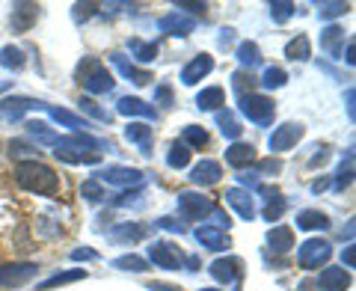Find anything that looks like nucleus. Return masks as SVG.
<instances>
[{
  "label": "nucleus",
  "mask_w": 356,
  "mask_h": 291,
  "mask_svg": "<svg viewBox=\"0 0 356 291\" xmlns=\"http://www.w3.org/2000/svg\"><path fill=\"white\" fill-rule=\"evenodd\" d=\"M39 18V6L36 3H15L13 15H9V27L13 33H27Z\"/></svg>",
  "instance_id": "ddd939ff"
},
{
  "label": "nucleus",
  "mask_w": 356,
  "mask_h": 291,
  "mask_svg": "<svg viewBox=\"0 0 356 291\" xmlns=\"http://www.w3.org/2000/svg\"><path fill=\"white\" fill-rule=\"evenodd\" d=\"M0 65H3V69H13V72L24 69V51L13 48V45H6V48L0 51Z\"/></svg>",
  "instance_id": "4c0bfd02"
},
{
  "label": "nucleus",
  "mask_w": 356,
  "mask_h": 291,
  "mask_svg": "<svg viewBox=\"0 0 356 291\" xmlns=\"http://www.w3.org/2000/svg\"><path fill=\"white\" fill-rule=\"evenodd\" d=\"M113 267L116 271H131V274H143V271H149V262L146 259H140V255H119V259H113Z\"/></svg>",
  "instance_id": "c9c22d12"
},
{
  "label": "nucleus",
  "mask_w": 356,
  "mask_h": 291,
  "mask_svg": "<svg viewBox=\"0 0 356 291\" xmlns=\"http://www.w3.org/2000/svg\"><path fill=\"white\" fill-rule=\"evenodd\" d=\"M241 113L250 122H255V125H270L273 116H276V104H273V98L250 93V95L241 98Z\"/></svg>",
  "instance_id": "39448f33"
},
{
  "label": "nucleus",
  "mask_w": 356,
  "mask_h": 291,
  "mask_svg": "<svg viewBox=\"0 0 356 291\" xmlns=\"http://www.w3.org/2000/svg\"><path fill=\"white\" fill-rule=\"evenodd\" d=\"M154 102H161L163 107H172V86L170 84H161L154 89Z\"/></svg>",
  "instance_id": "3c124183"
},
{
  "label": "nucleus",
  "mask_w": 356,
  "mask_h": 291,
  "mask_svg": "<svg viewBox=\"0 0 356 291\" xmlns=\"http://www.w3.org/2000/svg\"><path fill=\"white\" fill-rule=\"evenodd\" d=\"M95 9H98V3H74V18L77 21H86V18L95 15Z\"/></svg>",
  "instance_id": "603ef678"
},
{
  "label": "nucleus",
  "mask_w": 356,
  "mask_h": 291,
  "mask_svg": "<svg viewBox=\"0 0 356 291\" xmlns=\"http://www.w3.org/2000/svg\"><path fill=\"white\" fill-rule=\"evenodd\" d=\"M102 143L89 134H72V137H60L57 146H54V155L63 164H98L102 161Z\"/></svg>",
  "instance_id": "f03ea898"
},
{
  "label": "nucleus",
  "mask_w": 356,
  "mask_h": 291,
  "mask_svg": "<svg viewBox=\"0 0 356 291\" xmlns=\"http://www.w3.org/2000/svg\"><path fill=\"white\" fill-rule=\"evenodd\" d=\"M344 60H348V65H353V42H348V51H344Z\"/></svg>",
  "instance_id": "052dcab7"
},
{
  "label": "nucleus",
  "mask_w": 356,
  "mask_h": 291,
  "mask_svg": "<svg viewBox=\"0 0 356 291\" xmlns=\"http://www.w3.org/2000/svg\"><path fill=\"white\" fill-rule=\"evenodd\" d=\"M77 279H86V271H63V274H54L48 276L39 288H57V285H69V283H77Z\"/></svg>",
  "instance_id": "ea45409f"
},
{
  "label": "nucleus",
  "mask_w": 356,
  "mask_h": 291,
  "mask_svg": "<svg viewBox=\"0 0 356 291\" xmlns=\"http://www.w3.org/2000/svg\"><path fill=\"white\" fill-rule=\"evenodd\" d=\"M154 226H158V229H166V232H178V235L184 232L181 223L172 220V217H161V220H154Z\"/></svg>",
  "instance_id": "5fc2aeb1"
},
{
  "label": "nucleus",
  "mask_w": 356,
  "mask_h": 291,
  "mask_svg": "<svg viewBox=\"0 0 356 291\" xmlns=\"http://www.w3.org/2000/svg\"><path fill=\"white\" fill-rule=\"evenodd\" d=\"M33 152H36V149H33L30 143H24V140H13V143H9V155H15V158H27V161H33V158H30Z\"/></svg>",
  "instance_id": "8fccbe9b"
},
{
  "label": "nucleus",
  "mask_w": 356,
  "mask_h": 291,
  "mask_svg": "<svg viewBox=\"0 0 356 291\" xmlns=\"http://www.w3.org/2000/svg\"><path fill=\"white\" fill-rule=\"evenodd\" d=\"M110 60H113L116 69H119L122 74H125V77H131V81L137 84V86H146V84H152V81H154L149 69H140V65L128 63V60H125V54H110Z\"/></svg>",
  "instance_id": "6ab92c4d"
},
{
  "label": "nucleus",
  "mask_w": 356,
  "mask_h": 291,
  "mask_svg": "<svg viewBox=\"0 0 356 291\" xmlns=\"http://www.w3.org/2000/svg\"><path fill=\"white\" fill-rule=\"evenodd\" d=\"M166 164L172 166V170H184L187 164H191V149H187L184 143H172L170 146V152H166Z\"/></svg>",
  "instance_id": "473e14b6"
},
{
  "label": "nucleus",
  "mask_w": 356,
  "mask_h": 291,
  "mask_svg": "<svg viewBox=\"0 0 356 291\" xmlns=\"http://www.w3.org/2000/svg\"><path fill=\"white\" fill-rule=\"evenodd\" d=\"M226 102V93H222V86H205L202 93L196 95V107L199 110H220V104Z\"/></svg>",
  "instance_id": "cd10ccee"
},
{
  "label": "nucleus",
  "mask_w": 356,
  "mask_h": 291,
  "mask_svg": "<svg viewBox=\"0 0 356 291\" xmlns=\"http://www.w3.org/2000/svg\"><path fill=\"white\" fill-rule=\"evenodd\" d=\"M294 9L297 6L291 3V0H273L270 3V18L276 21V24H285V21L294 15Z\"/></svg>",
  "instance_id": "a19ab883"
},
{
  "label": "nucleus",
  "mask_w": 356,
  "mask_h": 291,
  "mask_svg": "<svg viewBox=\"0 0 356 291\" xmlns=\"http://www.w3.org/2000/svg\"><path fill=\"white\" fill-rule=\"evenodd\" d=\"M193 235H196V241L202 244L205 250H214V253H217V250H226V247H229V238H226V232H222V229H217L214 223H205V226H199Z\"/></svg>",
  "instance_id": "f3484780"
},
{
  "label": "nucleus",
  "mask_w": 356,
  "mask_h": 291,
  "mask_svg": "<svg viewBox=\"0 0 356 291\" xmlns=\"http://www.w3.org/2000/svg\"><path fill=\"white\" fill-rule=\"evenodd\" d=\"M15 182L27 190V194H39V196H54L60 190V175L42 161H21L15 166Z\"/></svg>",
  "instance_id": "f257e3e1"
},
{
  "label": "nucleus",
  "mask_w": 356,
  "mask_h": 291,
  "mask_svg": "<svg viewBox=\"0 0 356 291\" xmlns=\"http://www.w3.org/2000/svg\"><path fill=\"white\" fill-rule=\"evenodd\" d=\"M39 267L33 262H9L0 267V288H21L36 276Z\"/></svg>",
  "instance_id": "0eeeda50"
},
{
  "label": "nucleus",
  "mask_w": 356,
  "mask_h": 291,
  "mask_svg": "<svg viewBox=\"0 0 356 291\" xmlns=\"http://www.w3.org/2000/svg\"><path fill=\"white\" fill-rule=\"evenodd\" d=\"M348 116L353 119V89H348Z\"/></svg>",
  "instance_id": "680f3d73"
},
{
  "label": "nucleus",
  "mask_w": 356,
  "mask_h": 291,
  "mask_svg": "<svg viewBox=\"0 0 356 291\" xmlns=\"http://www.w3.org/2000/svg\"><path fill=\"white\" fill-rule=\"evenodd\" d=\"M125 140H128V143H134V146H140V149L149 155V146H152V128L146 125V122H128V128H125Z\"/></svg>",
  "instance_id": "bb28decb"
},
{
  "label": "nucleus",
  "mask_w": 356,
  "mask_h": 291,
  "mask_svg": "<svg viewBox=\"0 0 356 291\" xmlns=\"http://www.w3.org/2000/svg\"><path fill=\"white\" fill-rule=\"evenodd\" d=\"M77 107H81V113L92 116V119H98V122H110V113H107V110L98 107V104L92 102V98H81V102H77Z\"/></svg>",
  "instance_id": "37998d69"
},
{
  "label": "nucleus",
  "mask_w": 356,
  "mask_h": 291,
  "mask_svg": "<svg viewBox=\"0 0 356 291\" xmlns=\"http://www.w3.org/2000/svg\"><path fill=\"white\" fill-rule=\"evenodd\" d=\"M42 110H48V116L54 119V122H60V125H65V128H72L74 134H86V128H89V122L83 119V116H77V113H72V110H65V107H51V104H44L42 102Z\"/></svg>",
  "instance_id": "a211bd4d"
},
{
  "label": "nucleus",
  "mask_w": 356,
  "mask_h": 291,
  "mask_svg": "<svg viewBox=\"0 0 356 291\" xmlns=\"http://www.w3.org/2000/svg\"><path fill=\"white\" fill-rule=\"evenodd\" d=\"M297 229L303 232H321V229H330V217L324 211H315V208H306L297 214Z\"/></svg>",
  "instance_id": "b1692460"
},
{
  "label": "nucleus",
  "mask_w": 356,
  "mask_h": 291,
  "mask_svg": "<svg viewBox=\"0 0 356 291\" xmlns=\"http://www.w3.org/2000/svg\"><path fill=\"white\" fill-rule=\"evenodd\" d=\"M330 255H332L330 241H324V238H309V241L300 244L297 262H300V267H303V271H318L321 265L330 262Z\"/></svg>",
  "instance_id": "423d86ee"
},
{
  "label": "nucleus",
  "mask_w": 356,
  "mask_h": 291,
  "mask_svg": "<svg viewBox=\"0 0 356 291\" xmlns=\"http://www.w3.org/2000/svg\"><path fill=\"white\" fill-rule=\"evenodd\" d=\"M255 161V149L250 143H232L226 149V164L235 166V170H243V166H250Z\"/></svg>",
  "instance_id": "5701e85b"
},
{
  "label": "nucleus",
  "mask_w": 356,
  "mask_h": 291,
  "mask_svg": "<svg viewBox=\"0 0 356 291\" xmlns=\"http://www.w3.org/2000/svg\"><path fill=\"white\" fill-rule=\"evenodd\" d=\"M158 27L163 33H170V36H191V33L196 30V18L191 15H181V13H166L161 21H158Z\"/></svg>",
  "instance_id": "f8f14e48"
},
{
  "label": "nucleus",
  "mask_w": 356,
  "mask_h": 291,
  "mask_svg": "<svg viewBox=\"0 0 356 291\" xmlns=\"http://www.w3.org/2000/svg\"><path fill=\"white\" fill-rule=\"evenodd\" d=\"M285 214V199L282 196H276V199H270V203H267V208L261 211V217L267 220V223H276Z\"/></svg>",
  "instance_id": "c03bdc74"
},
{
  "label": "nucleus",
  "mask_w": 356,
  "mask_h": 291,
  "mask_svg": "<svg viewBox=\"0 0 356 291\" xmlns=\"http://www.w3.org/2000/svg\"><path fill=\"white\" fill-rule=\"evenodd\" d=\"M181 143L187 146V149H202V146L208 143V134H205V128H199V125H187L181 131Z\"/></svg>",
  "instance_id": "58836bf2"
},
{
  "label": "nucleus",
  "mask_w": 356,
  "mask_h": 291,
  "mask_svg": "<svg viewBox=\"0 0 356 291\" xmlns=\"http://www.w3.org/2000/svg\"><path fill=\"white\" fill-rule=\"evenodd\" d=\"M267 244H270L273 253H288L294 247V232L291 226H273L270 232H267Z\"/></svg>",
  "instance_id": "a878e982"
},
{
  "label": "nucleus",
  "mask_w": 356,
  "mask_h": 291,
  "mask_svg": "<svg viewBox=\"0 0 356 291\" xmlns=\"http://www.w3.org/2000/svg\"><path fill=\"white\" fill-rule=\"evenodd\" d=\"M95 182L104 184H116V187H131L143 182V173L134 170V166H107V170L95 173Z\"/></svg>",
  "instance_id": "9d476101"
},
{
  "label": "nucleus",
  "mask_w": 356,
  "mask_h": 291,
  "mask_svg": "<svg viewBox=\"0 0 356 291\" xmlns=\"http://www.w3.org/2000/svg\"><path fill=\"white\" fill-rule=\"evenodd\" d=\"M27 134H30L33 140L44 143V146H57V140H60V134L51 131L48 122H39V119H30V122H27Z\"/></svg>",
  "instance_id": "c756f323"
},
{
  "label": "nucleus",
  "mask_w": 356,
  "mask_h": 291,
  "mask_svg": "<svg viewBox=\"0 0 356 291\" xmlns=\"http://www.w3.org/2000/svg\"><path fill=\"white\" fill-rule=\"evenodd\" d=\"M202 291H220V288H202Z\"/></svg>",
  "instance_id": "e2e57ef3"
},
{
  "label": "nucleus",
  "mask_w": 356,
  "mask_h": 291,
  "mask_svg": "<svg viewBox=\"0 0 356 291\" xmlns=\"http://www.w3.org/2000/svg\"><path fill=\"white\" fill-rule=\"evenodd\" d=\"M208 274L214 276L217 283L229 285V283H235V279L241 276V262H238V259H217L214 265L208 267Z\"/></svg>",
  "instance_id": "412c9836"
},
{
  "label": "nucleus",
  "mask_w": 356,
  "mask_h": 291,
  "mask_svg": "<svg viewBox=\"0 0 356 291\" xmlns=\"http://www.w3.org/2000/svg\"><path fill=\"white\" fill-rule=\"evenodd\" d=\"M149 235V226H143V223H122V226H116L113 232H110V238L119 241V244H137Z\"/></svg>",
  "instance_id": "393cba45"
},
{
  "label": "nucleus",
  "mask_w": 356,
  "mask_h": 291,
  "mask_svg": "<svg viewBox=\"0 0 356 291\" xmlns=\"http://www.w3.org/2000/svg\"><path fill=\"white\" fill-rule=\"evenodd\" d=\"M252 72H235L232 74V86H235V93H238V98H243V95H250L252 93Z\"/></svg>",
  "instance_id": "79ce46f5"
},
{
  "label": "nucleus",
  "mask_w": 356,
  "mask_h": 291,
  "mask_svg": "<svg viewBox=\"0 0 356 291\" xmlns=\"http://www.w3.org/2000/svg\"><path fill=\"white\" fill-rule=\"evenodd\" d=\"M353 182V155H348V161H341L339 166V178H336V187H348Z\"/></svg>",
  "instance_id": "de8ad7c7"
},
{
  "label": "nucleus",
  "mask_w": 356,
  "mask_h": 291,
  "mask_svg": "<svg viewBox=\"0 0 356 291\" xmlns=\"http://www.w3.org/2000/svg\"><path fill=\"white\" fill-rule=\"evenodd\" d=\"M350 274L344 267H324L318 276V291H348Z\"/></svg>",
  "instance_id": "2eb2a0df"
},
{
  "label": "nucleus",
  "mask_w": 356,
  "mask_h": 291,
  "mask_svg": "<svg viewBox=\"0 0 356 291\" xmlns=\"http://www.w3.org/2000/svg\"><path fill=\"white\" fill-rule=\"evenodd\" d=\"M175 203H178V214L184 220H205L214 214V203L205 194H196V190H181L175 196Z\"/></svg>",
  "instance_id": "20e7f679"
},
{
  "label": "nucleus",
  "mask_w": 356,
  "mask_h": 291,
  "mask_svg": "<svg viewBox=\"0 0 356 291\" xmlns=\"http://www.w3.org/2000/svg\"><path fill=\"white\" fill-rule=\"evenodd\" d=\"M149 259H152L154 265H158V267H166V271H175V267H181L184 255H181V250H178L172 241H154L152 247H149Z\"/></svg>",
  "instance_id": "1a4fd4ad"
},
{
  "label": "nucleus",
  "mask_w": 356,
  "mask_h": 291,
  "mask_svg": "<svg viewBox=\"0 0 356 291\" xmlns=\"http://www.w3.org/2000/svg\"><path fill=\"white\" fill-rule=\"evenodd\" d=\"M341 39H344V30L332 24V27H327L324 33H321V48H324L330 57H339V42Z\"/></svg>",
  "instance_id": "72a5a7b5"
},
{
  "label": "nucleus",
  "mask_w": 356,
  "mask_h": 291,
  "mask_svg": "<svg viewBox=\"0 0 356 291\" xmlns=\"http://www.w3.org/2000/svg\"><path fill=\"white\" fill-rule=\"evenodd\" d=\"M205 9H208V6H205V3H196V0H178V3H175V13H181V15L191 13V18H193V15H202Z\"/></svg>",
  "instance_id": "09e8293b"
},
{
  "label": "nucleus",
  "mask_w": 356,
  "mask_h": 291,
  "mask_svg": "<svg viewBox=\"0 0 356 291\" xmlns=\"http://www.w3.org/2000/svg\"><path fill=\"white\" fill-rule=\"evenodd\" d=\"M211 72H214V57H211V54H196V57L181 69V84L184 86H196Z\"/></svg>",
  "instance_id": "9b49d317"
},
{
  "label": "nucleus",
  "mask_w": 356,
  "mask_h": 291,
  "mask_svg": "<svg viewBox=\"0 0 356 291\" xmlns=\"http://www.w3.org/2000/svg\"><path fill=\"white\" fill-rule=\"evenodd\" d=\"M217 125H220V134L222 137H229V140H238L241 137V122L238 116L232 113V110H217Z\"/></svg>",
  "instance_id": "7c9ffc66"
},
{
  "label": "nucleus",
  "mask_w": 356,
  "mask_h": 291,
  "mask_svg": "<svg viewBox=\"0 0 356 291\" xmlns=\"http://www.w3.org/2000/svg\"><path fill=\"white\" fill-rule=\"evenodd\" d=\"M303 125L300 122H285V125H280L273 134H270V140H267V146H270V152H288L291 146H297L300 140H303Z\"/></svg>",
  "instance_id": "6e6552de"
},
{
  "label": "nucleus",
  "mask_w": 356,
  "mask_h": 291,
  "mask_svg": "<svg viewBox=\"0 0 356 291\" xmlns=\"http://www.w3.org/2000/svg\"><path fill=\"white\" fill-rule=\"evenodd\" d=\"M288 84V72L280 69V65H267L264 74H261V86L264 89H282Z\"/></svg>",
  "instance_id": "e433bc0d"
},
{
  "label": "nucleus",
  "mask_w": 356,
  "mask_h": 291,
  "mask_svg": "<svg viewBox=\"0 0 356 291\" xmlns=\"http://www.w3.org/2000/svg\"><path fill=\"white\" fill-rule=\"evenodd\" d=\"M350 9V3H344V0H336V3H321V9H318V15L321 18H339V15H344Z\"/></svg>",
  "instance_id": "49530a36"
},
{
  "label": "nucleus",
  "mask_w": 356,
  "mask_h": 291,
  "mask_svg": "<svg viewBox=\"0 0 356 291\" xmlns=\"http://www.w3.org/2000/svg\"><path fill=\"white\" fill-rule=\"evenodd\" d=\"M128 48H131V54H134V57H137L140 63H152L154 57H158V45H154V42L131 39V42H128Z\"/></svg>",
  "instance_id": "f704fd0d"
},
{
  "label": "nucleus",
  "mask_w": 356,
  "mask_h": 291,
  "mask_svg": "<svg viewBox=\"0 0 356 291\" xmlns=\"http://www.w3.org/2000/svg\"><path fill=\"white\" fill-rule=\"evenodd\" d=\"M39 107H42V102H33V98H6V102L0 104V116L18 122L27 110H39Z\"/></svg>",
  "instance_id": "4be33fe9"
},
{
  "label": "nucleus",
  "mask_w": 356,
  "mask_h": 291,
  "mask_svg": "<svg viewBox=\"0 0 356 291\" xmlns=\"http://www.w3.org/2000/svg\"><path fill=\"white\" fill-rule=\"evenodd\" d=\"M222 199H226V205L235 208L243 220H252V217H255V205H252V194H250V190H243V187H229Z\"/></svg>",
  "instance_id": "dca6fc26"
},
{
  "label": "nucleus",
  "mask_w": 356,
  "mask_h": 291,
  "mask_svg": "<svg viewBox=\"0 0 356 291\" xmlns=\"http://www.w3.org/2000/svg\"><path fill=\"white\" fill-rule=\"evenodd\" d=\"M149 291H178V288L175 285H163V283H152Z\"/></svg>",
  "instance_id": "13d9d810"
},
{
  "label": "nucleus",
  "mask_w": 356,
  "mask_h": 291,
  "mask_svg": "<svg viewBox=\"0 0 356 291\" xmlns=\"http://www.w3.org/2000/svg\"><path fill=\"white\" fill-rule=\"evenodd\" d=\"M327 187H330V182H327V178H321V182L312 184V194H321V190H327Z\"/></svg>",
  "instance_id": "bf43d9fd"
},
{
  "label": "nucleus",
  "mask_w": 356,
  "mask_h": 291,
  "mask_svg": "<svg viewBox=\"0 0 356 291\" xmlns=\"http://www.w3.org/2000/svg\"><path fill=\"white\" fill-rule=\"evenodd\" d=\"M72 259H74V262H95V259H98V253H95V250H89V247H83V250H74V253H72Z\"/></svg>",
  "instance_id": "6e6d98bb"
},
{
  "label": "nucleus",
  "mask_w": 356,
  "mask_h": 291,
  "mask_svg": "<svg viewBox=\"0 0 356 291\" xmlns=\"http://www.w3.org/2000/svg\"><path fill=\"white\" fill-rule=\"evenodd\" d=\"M238 63L243 65V69H255V65H261V51L255 42H241L238 45Z\"/></svg>",
  "instance_id": "2f4dec72"
},
{
  "label": "nucleus",
  "mask_w": 356,
  "mask_h": 291,
  "mask_svg": "<svg viewBox=\"0 0 356 291\" xmlns=\"http://www.w3.org/2000/svg\"><path fill=\"white\" fill-rule=\"evenodd\" d=\"M285 57L288 60H294V63H303V60H309L312 57V42H309V36H294L291 42L285 45Z\"/></svg>",
  "instance_id": "c85d7f7f"
},
{
  "label": "nucleus",
  "mask_w": 356,
  "mask_h": 291,
  "mask_svg": "<svg viewBox=\"0 0 356 291\" xmlns=\"http://www.w3.org/2000/svg\"><path fill=\"white\" fill-rule=\"evenodd\" d=\"M220 175H222V166L217 161H211V158H202L191 170V182L199 184V187H211V184L220 182Z\"/></svg>",
  "instance_id": "4468645a"
},
{
  "label": "nucleus",
  "mask_w": 356,
  "mask_h": 291,
  "mask_svg": "<svg viewBox=\"0 0 356 291\" xmlns=\"http://www.w3.org/2000/svg\"><path fill=\"white\" fill-rule=\"evenodd\" d=\"M74 77H77V84H83V89L92 95H102V93H110V89H113V74H110L107 65L95 57H83Z\"/></svg>",
  "instance_id": "7ed1b4c3"
},
{
  "label": "nucleus",
  "mask_w": 356,
  "mask_h": 291,
  "mask_svg": "<svg viewBox=\"0 0 356 291\" xmlns=\"http://www.w3.org/2000/svg\"><path fill=\"white\" fill-rule=\"evenodd\" d=\"M259 173H261V175H276V173H282V161L267 158V161L259 164Z\"/></svg>",
  "instance_id": "864d4df0"
},
{
  "label": "nucleus",
  "mask_w": 356,
  "mask_h": 291,
  "mask_svg": "<svg viewBox=\"0 0 356 291\" xmlns=\"http://www.w3.org/2000/svg\"><path fill=\"white\" fill-rule=\"evenodd\" d=\"M81 194H83V199H89V203H102V199H104V187H102V182L89 178V182H83Z\"/></svg>",
  "instance_id": "a18cd8bd"
},
{
  "label": "nucleus",
  "mask_w": 356,
  "mask_h": 291,
  "mask_svg": "<svg viewBox=\"0 0 356 291\" xmlns=\"http://www.w3.org/2000/svg\"><path fill=\"white\" fill-rule=\"evenodd\" d=\"M116 113H122V116H143V119H154V116H158V113H154V107H152V104H146L143 98H134V95L119 98Z\"/></svg>",
  "instance_id": "aec40b11"
},
{
  "label": "nucleus",
  "mask_w": 356,
  "mask_h": 291,
  "mask_svg": "<svg viewBox=\"0 0 356 291\" xmlns=\"http://www.w3.org/2000/svg\"><path fill=\"white\" fill-rule=\"evenodd\" d=\"M341 262L348 271H353V265H356V250H353V244H348V247L341 250Z\"/></svg>",
  "instance_id": "4d7b16f0"
}]
</instances>
